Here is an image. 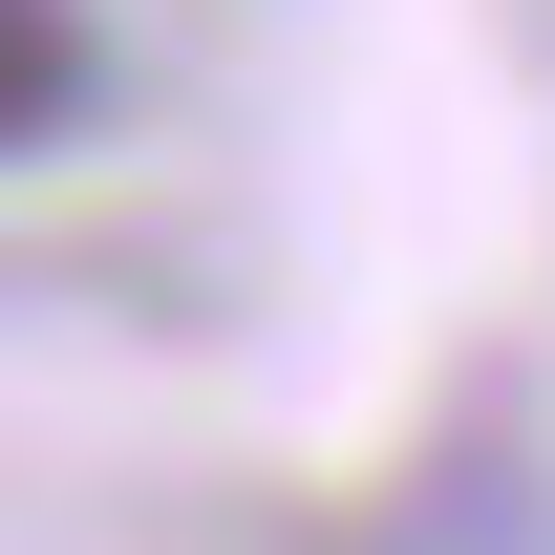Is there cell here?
<instances>
[{
    "instance_id": "1",
    "label": "cell",
    "mask_w": 555,
    "mask_h": 555,
    "mask_svg": "<svg viewBox=\"0 0 555 555\" xmlns=\"http://www.w3.org/2000/svg\"><path fill=\"white\" fill-rule=\"evenodd\" d=\"M107 107V22L86 0H0V150H65Z\"/></svg>"
}]
</instances>
